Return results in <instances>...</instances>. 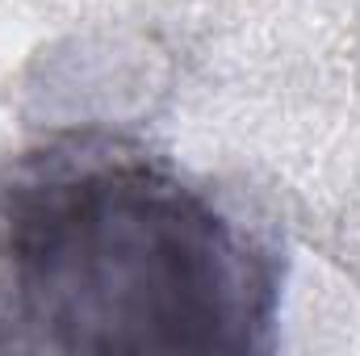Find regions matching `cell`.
Returning <instances> with one entry per match:
<instances>
[{
  "label": "cell",
  "mask_w": 360,
  "mask_h": 356,
  "mask_svg": "<svg viewBox=\"0 0 360 356\" xmlns=\"http://www.w3.org/2000/svg\"><path fill=\"white\" fill-rule=\"evenodd\" d=\"M0 348H13V344H8V331H4V327H0Z\"/></svg>",
  "instance_id": "obj_2"
},
{
  "label": "cell",
  "mask_w": 360,
  "mask_h": 356,
  "mask_svg": "<svg viewBox=\"0 0 360 356\" xmlns=\"http://www.w3.org/2000/svg\"><path fill=\"white\" fill-rule=\"evenodd\" d=\"M281 256L205 184L113 134L0 168V323L46 352H260Z\"/></svg>",
  "instance_id": "obj_1"
}]
</instances>
